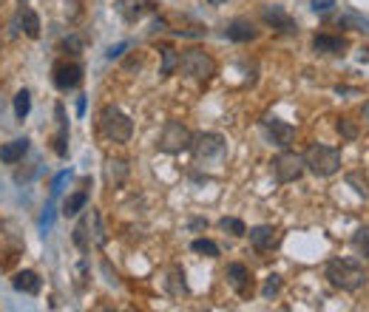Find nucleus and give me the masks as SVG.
I'll list each match as a JSON object with an SVG mask.
<instances>
[{
  "label": "nucleus",
  "mask_w": 369,
  "mask_h": 312,
  "mask_svg": "<svg viewBox=\"0 0 369 312\" xmlns=\"http://www.w3.org/2000/svg\"><path fill=\"white\" fill-rule=\"evenodd\" d=\"M80 224H83V230H86V236H88V241H91L94 247H105L108 236H105L102 219H100V213H97L94 208H86V216L80 219Z\"/></svg>",
  "instance_id": "13"
},
{
  "label": "nucleus",
  "mask_w": 369,
  "mask_h": 312,
  "mask_svg": "<svg viewBox=\"0 0 369 312\" xmlns=\"http://www.w3.org/2000/svg\"><path fill=\"white\" fill-rule=\"evenodd\" d=\"M324 275H327V281L332 287H338L344 292H358L366 284V278H369L366 270L358 261H352V258H329Z\"/></svg>",
  "instance_id": "1"
},
{
  "label": "nucleus",
  "mask_w": 369,
  "mask_h": 312,
  "mask_svg": "<svg viewBox=\"0 0 369 312\" xmlns=\"http://www.w3.org/2000/svg\"><path fill=\"white\" fill-rule=\"evenodd\" d=\"M88 208V191H77V193H71L66 202H63V216L69 219V216H77L80 210H86Z\"/></svg>",
  "instance_id": "22"
},
{
  "label": "nucleus",
  "mask_w": 369,
  "mask_h": 312,
  "mask_svg": "<svg viewBox=\"0 0 369 312\" xmlns=\"http://www.w3.org/2000/svg\"><path fill=\"white\" fill-rule=\"evenodd\" d=\"M20 26H23V32H26V37H32V40H37L40 37V18H37V12H32V9H20Z\"/></svg>",
  "instance_id": "24"
},
{
  "label": "nucleus",
  "mask_w": 369,
  "mask_h": 312,
  "mask_svg": "<svg viewBox=\"0 0 369 312\" xmlns=\"http://www.w3.org/2000/svg\"><path fill=\"white\" fill-rule=\"evenodd\" d=\"M26 150H29V139L26 136L12 139V142H6L4 148H0V162H4V165H18L26 156Z\"/></svg>",
  "instance_id": "18"
},
{
  "label": "nucleus",
  "mask_w": 369,
  "mask_h": 312,
  "mask_svg": "<svg viewBox=\"0 0 369 312\" xmlns=\"http://www.w3.org/2000/svg\"><path fill=\"white\" fill-rule=\"evenodd\" d=\"M312 49H315V54H344L346 52V40L335 37V35H315L312 37Z\"/></svg>",
  "instance_id": "19"
},
{
  "label": "nucleus",
  "mask_w": 369,
  "mask_h": 312,
  "mask_svg": "<svg viewBox=\"0 0 369 312\" xmlns=\"http://www.w3.org/2000/svg\"><path fill=\"white\" fill-rule=\"evenodd\" d=\"M165 287H168V292H170L173 298L188 295V281H184V272H182L179 267H173V270L168 272V278H165Z\"/></svg>",
  "instance_id": "21"
},
{
  "label": "nucleus",
  "mask_w": 369,
  "mask_h": 312,
  "mask_svg": "<svg viewBox=\"0 0 369 312\" xmlns=\"http://www.w3.org/2000/svg\"><path fill=\"white\" fill-rule=\"evenodd\" d=\"M54 116H57V136H54V150L60 160L69 156V119H66V108L57 102L54 105Z\"/></svg>",
  "instance_id": "16"
},
{
  "label": "nucleus",
  "mask_w": 369,
  "mask_h": 312,
  "mask_svg": "<svg viewBox=\"0 0 369 312\" xmlns=\"http://www.w3.org/2000/svg\"><path fill=\"white\" fill-rule=\"evenodd\" d=\"M211 6H222V4H228V0H208Z\"/></svg>",
  "instance_id": "40"
},
{
  "label": "nucleus",
  "mask_w": 369,
  "mask_h": 312,
  "mask_svg": "<svg viewBox=\"0 0 369 312\" xmlns=\"http://www.w3.org/2000/svg\"><path fill=\"white\" fill-rule=\"evenodd\" d=\"M352 244H355V247L369 258V230H358L355 239H352Z\"/></svg>",
  "instance_id": "32"
},
{
  "label": "nucleus",
  "mask_w": 369,
  "mask_h": 312,
  "mask_svg": "<svg viewBox=\"0 0 369 312\" xmlns=\"http://www.w3.org/2000/svg\"><path fill=\"white\" fill-rule=\"evenodd\" d=\"M225 148H228V142H225L222 133H199L191 142V150H194V156L199 162L202 160H216V156L225 153Z\"/></svg>",
  "instance_id": "7"
},
{
  "label": "nucleus",
  "mask_w": 369,
  "mask_h": 312,
  "mask_svg": "<svg viewBox=\"0 0 369 312\" xmlns=\"http://www.w3.org/2000/svg\"><path fill=\"white\" fill-rule=\"evenodd\" d=\"M83 83V66L80 63H57L54 66V85L60 91L77 88Z\"/></svg>",
  "instance_id": "11"
},
{
  "label": "nucleus",
  "mask_w": 369,
  "mask_h": 312,
  "mask_svg": "<svg viewBox=\"0 0 369 312\" xmlns=\"http://www.w3.org/2000/svg\"><path fill=\"white\" fill-rule=\"evenodd\" d=\"M63 49H66V52H71V54H80V52H83V40H80L77 35H71V37H66V40H63Z\"/></svg>",
  "instance_id": "34"
},
{
  "label": "nucleus",
  "mask_w": 369,
  "mask_h": 312,
  "mask_svg": "<svg viewBox=\"0 0 369 312\" xmlns=\"http://www.w3.org/2000/svg\"><path fill=\"white\" fill-rule=\"evenodd\" d=\"M346 182L355 188V193L369 196V182H366V179H361V174H349V176H346Z\"/></svg>",
  "instance_id": "31"
},
{
  "label": "nucleus",
  "mask_w": 369,
  "mask_h": 312,
  "mask_svg": "<svg viewBox=\"0 0 369 312\" xmlns=\"http://www.w3.org/2000/svg\"><path fill=\"white\" fill-rule=\"evenodd\" d=\"M264 128H267L270 142H273V145H279L281 150H284V148H290V145H293V139H295V128H293L290 122L276 119V116H267V119H264Z\"/></svg>",
  "instance_id": "12"
},
{
  "label": "nucleus",
  "mask_w": 369,
  "mask_h": 312,
  "mask_svg": "<svg viewBox=\"0 0 369 312\" xmlns=\"http://www.w3.org/2000/svg\"><path fill=\"white\" fill-rule=\"evenodd\" d=\"M191 250L199 253V256H208V258H219V244L211 241V239H197V241L191 244Z\"/></svg>",
  "instance_id": "27"
},
{
  "label": "nucleus",
  "mask_w": 369,
  "mask_h": 312,
  "mask_svg": "<svg viewBox=\"0 0 369 312\" xmlns=\"http://www.w3.org/2000/svg\"><path fill=\"white\" fill-rule=\"evenodd\" d=\"M335 26H341V29H355V32L369 35V18H361V15H355V12H346V15L335 18Z\"/></svg>",
  "instance_id": "23"
},
{
  "label": "nucleus",
  "mask_w": 369,
  "mask_h": 312,
  "mask_svg": "<svg viewBox=\"0 0 369 312\" xmlns=\"http://www.w3.org/2000/svg\"><path fill=\"white\" fill-rule=\"evenodd\" d=\"M304 165L315 176H332L341 171V150L329 145H310L304 153Z\"/></svg>",
  "instance_id": "2"
},
{
  "label": "nucleus",
  "mask_w": 369,
  "mask_h": 312,
  "mask_svg": "<svg viewBox=\"0 0 369 312\" xmlns=\"http://www.w3.org/2000/svg\"><path fill=\"white\" fill-rule=\"evenodd\" d=\"M159 54H162V68H159V77H170V74L179 68V54H176L170 46L159 49Z\"/></svg>",
  "instance_id": "25"
},
{
  "label": "nucleus",
  "mask_w": 369,
  "mask_h": 312,
  "mask_svg": "<svg viewBox=\"0 0 369 312\" xmlns=\"http://www.w3.org/2000/svg\"><path fill=\"white\" fill-rule=\"evenodd\" d=\"M363 119H366V125H369V102H363Z\"/></svg>",
  "instance_id": "39"
},
{
  "label": "nucleus",
  "mask_w": 369,
  "mask_h": 312,
  "mask_svg": "<svg viewBox=\"0 0 369 312\" xmlns=\"http://www.w3.org/2000/svg\"><path fill=\"white\" fill-rule=\"evenodd\" d=\"M219 227H222L225 233H230V236H247V227H245V222H242V219H233V216H225V219H219Z\"/></svg>",
  "instance_id": "28"
},
{
  "label": "nucleus",
  "mask_w": 369,
  "mask_h": 312,
  "mask_svg": "<svg viewBox=\"0 0 369 312\" xmlns=\"http://www.w3.org/2000/svg\"><path fill=\"white\" fill-rule=\"evenodd\" d=\"M225 278H228V284H230L242 298H250V295H253V278H250V272H247L245 264H239V261L228 264V267H225Z\"/></svg>",
  "instance_id": "9"
},
{
  "label": "nucleus",
  "mask_w": 369,
  "mask_h": 312,
  "mask_svg": "<svg viewBox=\"0 0 369 312\" xmlns=\"http://www.w3.org/2000/svg\"><path fill=\"white\" fill-rule=\"evenodd\" d=\"M168 29V23L159 18V20H153V26H151V35H156V32H165Z\"/></svg>",
  "instance_id": "36"
},
{
  "label": "nucleus",
  "mask_w": 369,
  "mask_h": 312,
  "mask_svg": "<svg viewBox=\"0 0 369 312\" xmlns=\"http://www.w3.org/2000/svg\"><path fill=\"white\" fill-rule=\"evenodd\" d=\"M358 60H361V63H369V49H361V54H358Z\"/></svg>",
  "instance_id": "38"
},
{
  "label": "nucleus",
  "mask_w": 369,
  "mask_h": 312,
  "mask_svg": "<svg viewBox=\"0 0 369 312\" xmlns=\"http://www.w3.org/2000/svg\"><path fill=\"white\" fill-rule=\"evenodd\" d=\"M262 20H264L270 29H276L279 35H298V23H295V18H290L281 6H267V9L262 12Z\"/></svg>",
  "instance_id": "8"
},
{
  "label": "nucleus",
  "mask_w": 369,
  "mask_h": 312,
  "mask_svg": "<svg viewBox=\"0 0 369 312\" xmlns=\"http://www.w3.org/2000/svg\"><path fill=\"white\" fill-rule=\"evenodd\" d=\"M179 68L188 74L191 80L208 83L216 74V60L208 52H202V49H188V52L179 54Z\"/></svg>",
  "instance_id": "4"
},
{
  "label": "nucleus",
  "mask_w": 369,
  "mask_h": 312,
  "mask_svg": "<svg viewBox=\"0 0 369 312\" xmlns=\"http://www.w3.org/2000/svg\"><path fill=\"white\" fill-rule=\"evenodd\" d=\"M279 289H281V275H267V281H264V289H262V295L270 301V298H276L279 295Z\"/></svg>",
  "instance_id": "30"
},
{
  "label": "nucleus",
  "mask_w": 369,
  "mask_h": 312,
  "mask_svg": "<svg viewBox=\"0 0 369 312\" xmlns=\"http://www.w3.org/2000/svg\"><path fill=\"white\" fill-rule=\"evenodd\" d=\"M77 114H80V116L86 114V97H80V100H77Z\"/></svg>",
  "instance_id": "37"
},
{
  "label": "nucleus",
  "mask_w": 369,
  "mask_h": 312,
  "mask_svg": "<svg viewBox=\"0 0 369 312\" xmlns=\"http://www.w3.org/2000/svg\"><path fill=\"white\" fill-rule=\"evenodd\" d=\"M128 174H131V165L125 160H119V156H108L105 160V185L108 188H122Z\"/></svg>",
  "instance_id": "14"
},
{
  "label": "nucleus",
  "mask_w": 369,
  "mask_h": 312,
  "mask_svg": "<svg viewBox=\"0 0 369 312\" xmlns=\"http://www.w3.org/2000/svg\"><path fill=\"white\" fill-rule=\"evenodd\" d=\"M270 171H273V176H276L279 185H290V182L301 179V174L307 171V165H304V156L301 153H293V150L284 148L279 156H273Z\"/></svg>",
  "instance_id": "5"
},
{
  "label": "nucleus",
  "mask_w": 369,
  "mask_h": 312,
  "mask_svg": "<svg viewBox=\"0 0 369 312\" xmlns=\"http://www.w3.org/2000/svg\"><path fill=\"white\" fill-rule=\"evenodd\" d=\"M225 37H228V40H233V43H250V40H256V37H259V29L253 26V20L236 18L233 23H228Z\"/></svg>",
  "instance_id": "15"
},
{
  "label": "nucleus",
  "mask_w": 369,
  "mask_h": 312,
  "mask_svg": "<svg viewBox=\"0 0 369 312\" xmlns=\"http://www.w3.org/2000/svg\"><path fill=\"white\" fill-rule=\"evenodd\" d=\"M29 111H32V94L23 88V91L15 94V116H18V119H26Z\"/></svg>",
  "instance_id": "26"
},
{
  "label": "nucleus",
  "mask_w": 369,
  "mask_h": 312,
  "mask_svg": "<svg viewBox=\"0 0 369 312\" xmlns=\"http://www.w3.org/2000/svg\"><path fill=\"white\" fill-rule=\"evenodd\" d=\"M332 6H335V0H310V9L315 15H327V12H332Z\"/></svg>",
  "instance_id": "33"
},
{
  "label": "nucleus",
  "mask_w": 369,
  "mask_h": 312,
  "mask_svg": "<svg viewBox=\"0 0 369 312\" xmlns=\"http://www.w3.org/2000/svg\"><path fill=\"white\" fill-rule=\"evenodd\" d=\"M191 142H194L191 128L182 125V122H176V119H170V122H165L156 148H159L162 153H182V150H191Z\"/></svg>",
  "instance_id": "6"
},
{
  "label": "nucleus",
  "mask_w": 369,
  "mask_h": 312,
  "mask_svg": "<svg viewBox=\"0 0 369 312\" xmlns=\"http://www.w3.org/2000/svg\"><path fill=\"white\" fill-rule=\"evenodd\" d=\"M153 9V4L151 0H119L117 4V12L122 15V20L125 23H136L145 12H151Z\"/></svg>",
  "instance_id": "17"
},
{
  "label": "nucleus",
  "mask_w": 369,
  "mask_h": 312,
  "mask_svg": "<svg viewBox=\"0 0 369 312\" xmlns=\"http://www.w3.org/2000/svg\"><path fill=\"white\" fill-rule=\"evenodd\" d=\"M12 287H15L18 292L37 295V292H40V275H37L35 270H23V272H18V275L12 278Z\"/></svg>",
  "instance_id": "20"
},
{
  "label": "nucleus",
  "mask_w": 369,
  "mask_h": 312,
  "mask_svg": "<svg viewBox=\"0 0 369 312\" xmlns=\"http://www.w3.org/2000/svg\"><path fill=\"white\" fill-rule=\"evenodd\" d=\"M125 49H128V43H117V46H111V49L105 52V57H108V60H117V57L125 54Z\"/></svg>",
  "instance_id": "35"
},
{
  "label": "nucleus",
  "mask_w": 369,
  "mask_h": 312,
  "mask_svg": "<svg viewBox=\"0 0 369 312\" xmlns=\"http://www.w3.org/2000/svg\"><path fill=\"white\" fill-rule=\"evenodd\" d=\"M247 236H250V244H253L259 253H267V250H273V247H279V244H281V233H279L273 224H259V227H250V230H247Z\"/></svg>",
  "instance_id": "10"
},
{
  "label": "nucleus",
  "mask_w": 369,
  "mask_h": 312,
  "mask_svg": "<svg viewBox=\"0 0 369 312\" xmlns=\"http://www.w3.org/2000/svg\"><path fill=\"white\" fill-rule=\"evenodd\" d=\"M100 128H102V133H105L111 142H117V145H125V142H131V136H134V122H131V116L122 114L117 105H105V108H102V114H100Z\"/></svg>",
  "instance_id": "3"
},
{
  "label": "nucleus",
  "mask_w": 369,
  "mask_h": 312,
  "mask_svg": "<svg viewBox=\"0 0 369 312\" xmlns=\"http://www.w3.org/2000/svg\"><path fill=\"white\" fill-rule=\"evenodd\" d=\"M335 128H338V133H341L344 139H358V125H355L349 116H338Z\"/></svg>",
  "instance_id": "29"
}]
</instances>
